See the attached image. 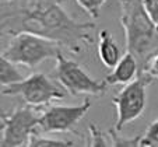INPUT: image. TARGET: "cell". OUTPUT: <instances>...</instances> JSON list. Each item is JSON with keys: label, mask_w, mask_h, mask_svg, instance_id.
Here are the masks:
<instances>
[{"label": "cell", "mask_w": 158, "mask_h": 147, "mask_svg": "<svg viewBox=\"0 0 158 147\" xmlns=\"http://www.w3.org/2000/svg\"><path fill=\"white\" fill-rule=\"evenodd\" d=\"M94 28L95 23H80L70 17L59 0H18L2 13L3 34L32 32L57 42L73 53H80L83 46L93 44L89 31Z\"/></svg>", "instance_id": "obj_1"}, {"label": "cell", "mask_w": 158, "mask_h": 147, "mask_svg": "<svg viewBox=\"0 0 158 147\" xmlns=\"http://www.w3.org/2000/svg\"><path fill=\"white\" fill-rule=\"evenodd\" d=\"M120 24L125 31L126 51L136 56L140 73L147 72L158 53V27L143 0H120Z\"/></svg>", "instance_id": "obj_2"}, {"label": "cell", "mask_w": 158, "mask_h": 147, "mask_svg": "<svg viewBox=\"0 0 158 147\" xmlns=\"http://www.w3.org/2000/svg\"><path fill=\"white\" fill-rule=\"evenodd\" d=\"M60 48L62 46L55 41L32 32L20 31L10 35V41L2 55L17 65L34 69L44 60L56 57L62 52Z\"/></svg>", "instance_id": "obj_3"}, {"label": "cell", "mask_w": 158, "mask_h": 147, "mask_svg": "<svg viewBox=\"0 0 158 147\" xmlns=\"http://www.w3.org/2000/svg\"><path fill=\"white\" fill-rule=\"evenodd\" d=\"M152 78L147 72L140 73L114 97L112 102L116 109L115 129L118 132L143 115L147 105V87L152 83Z\"/></svg>", "instance_id": "obj_4"}, {"label": "cell", "mask_w": 158, "mask_h": 147, "mask_svg": "<svg viewBox=\"0 0 158 147\" xmlns=\"http://www.w3.org/2000/svg\"><path fill=\"white\" fill-rule=\"evenodd\" d=\"M55 76L57 83L72 95H104L109 84L93 78L74 60L67 59L60 52L56 57Z\"/></svg>", "instance_id": "obj_5"}, {"label": "cell", "mask_w": 158, "mask_h": 147, "mask_svg": "<svg viewBox=\"0 0 158 147\" xmlns=\"http://www.w3.org/2000/svg\"><path fill=\"white\" fill-rule=\"evenodd\" d=\"M41 114L28 107H18L10 112L2 114V146L3 147H21L28 146L32 133L38 132Z\"/></svg>", "instance_id": "obj_6"}, {"label": "cell", "mask_w": 158, "mask_h": 147, "mask_svg": "<svg viewBox=\"0 0 158 147\" xmlns=\"http://www.w3.org/2000/svg\"><path fill=\"white\" fill-rule=\"evenodd\" d=\"M3 95H20L27 105L49 104L53 99H62L64 93L45 73H32L24 80L2 88Z\"/></svg>", "instance_id": "obj_7"}, {"label": "cell", "mask_w": 158, "mask_h": 147, "mask_svg": "<svg viewBox=\"0 0 158 147\" xmlns=\"http://www.w3.org/2000/svg\"><path fill=\"white\" fill-rule=\"evenodd\" d=\"M91 108V101L85 98L80 105H53L41 112L38 129L44 133L72 132L73 128L87 115Z\"/></svg>", "instance_id": "obj_8"}, {"label": "cell", "mask_w": 158, "mask_h": 147, "mask_svg": "<svg viewBox=\"0 0 158 147\" xmlns=\"http://www.w3.org/2000/svg\"><path fill=\"white\" fill-rule=\"evenodd\" d=\"M139 74H140V66H139L137 59L133 53L126 51V53L120 57L118 65L106 76V83L109 86L127 84L133 81Z\"/></svg>", "instance_id": "obj_9"}, {"label": "cell", "mask_w": 158, "mask_h": 147, "mask_svg": "<svg viewBox=\"0 0 158 147\" xmlns=\"http://www.w3.org/2000/svg\"><path fill=\"white\" fill-rule=\"evenodd\" d=\"M99 44H98V55L101 62L104 63V66L108 69H114L123 56L120 53V49L118 44L115 42L112 34L108 30L99 31Z\"/></svg>", "instance_id": "obj_10"}, {"label": "cell", "mask_w": 158, "mask_h": 147, "mask_svg": "<svg viewBox=\"0 0 158 147\" xmlns=\"http://www.w3.org/2000/svg\"><path fill=\"white\" fill-rule=\"evenodd\" d=\"M17 66V63L11 62L2 55L0 57V84H2V87H7V86L24 80V76L20 73Z\"/></svg>", "instance_id": "obj_11"}, {"label": "cell", "mask_w": 158, "mask_h": 147, "mask_svg": "<svg viewBox=\"0 0 158 147\" xmlns=\"http://www.w3.org/2000/svg\"><path fill=\"white\" fill-rule=\"evenodd\" d=\"M28 146H31V147H67V146H74V143L70 140H59V139L42 137L41 135H38V132H35L31 136Z\"/></svg>", "instance_id": "obj_12"}, {"label": "cell", "mask_w": 158, "mask_h": 147, "mask_svg": "<svg viewBox=\"0 0 158 147\" xmlns=\"http://www.w3.org/2000/svg\"><path fill=\"white\" fill-rule=\"evenodd\" d=\"M76 2L89 17L97 20L99 17L101 9L104 7V4L106 3L108 0H76Z\"/></svg>", "instance_id": "obj_13"}, {"label": "cell", "mask_w": 158, "mask_h": 147, "mask_svg": "<svg viewBox=\"0 0 158 147\" xmlns=\"http://www.w3.org/2000/svg\"><path fill=\"white\" fill-rule=\"evenodd\" d=\"M140 146L143 147H158V119L152 120L144 135H141Z\"/></svg>", "instance_id": "obj_14"}, {"label": "cell", "mask_w": 158, "mask_h": 147, "mask_svg": "<svg viewBox=\"0 0 158 147\" xmlns=\"http://www.w3.org/2000/svg\"><path fill=\"white\" fill-rule=\"evenodd\" d=\"M109 133L110 139H112V146H116V147H134V146H140V140H141V135L134 136L131 139H123L119 136L118 130L115 128L108 130Z\"/></svg>", "instance_id": "obj_15"}, {"label": "cell", "mask_w": 158, "mask_h": 147, "mask_svg": "<svg viewBox=\"0 0 158 147\" xmlns=\"http://www.w3.org/2000/svg\"><path fill=\"white\" fill-rule=\"evenodd\" d=\"M88 130H89L88 146H108L106 140H105L104 135H102V132L97 128L95 125H94V123H89Z\"/></svg>", "instance_id": "obj_16"}, {"label": "cell", "mask_w": 158, "mask_h": 147, "mask_svg": "<svg viewBox=\"0 0 158 147\" xmlns=\"http://www.w3.org/2000/svg\"><path fill=\"white\" fill-rule=\"evenodd\" d=\"M143 2L147 13L150 14L151 20L155 23V25L158 27V0H143Z\"/></svg>", "instance_id": "obj_17"}, {"label": "cell", "mask_w": 158, "mask_h": 147, "mask_svg": "<svg viewBox=\"0 0 158 147\" xmlns=\"http://www.w3.org/2000/svg\"><path fill=\"white\" fill-rule=\"evenodd\" d=\"M147 73L150 76H152L154 78H158V53L154 56V59L151 60L148 69H147Z\"/></svg>", "instance_id": "obj_18"}, {"label": "cell", "mask_w": 158, "mask_h": 147, "mask_svg": "<svg viewBox=\"0 0 158 147\" xmlns=\"http://www.w3.org/2000/svg\"><path fill=\"white\" fill-rule=\"evenodd\" d=\"M6 2H11V0H6Z\"/></svg>", "instance_id": "obj_19"}, {"label": "cell", "mask_w": 158, "mask_h": 147, "mask_svg": "<svg viewBox=\"0 0 158 147\" xmlns=\"http://www.w3.org/2000/svg\"><path fill=\"white\" fill-rule=\"evenodd\" d=\"M59 2H63V0H59Z\"/></svg>", "instance_id": "obj_20"}]
</instances>
